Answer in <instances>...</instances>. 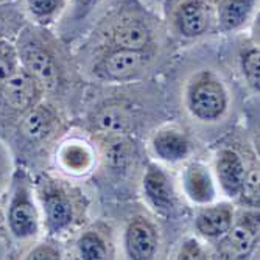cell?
Wrapping results in <instances>:
<instances>
[{"mask_svg":"<svg viewBox=\"0 0 260 260\" xmlns=\"http://www.w3.org/2000/svg\"><path fill=\"white\" fill-rule=\"evenodd\" d=\"M182 190L193 204L206 206L217 198V182L207 165L203 162H190L181 175Z\"/></svg>","mask_w":260,"mask_h":260,"instance_id":"obj_15","label":"cell"},{"mask_svg":"<svg viewBox=\"0 0 260 260\" xmlns=\"http://www.w3.org/2000/svg\"><path fill=\"white\" fill-rule=\"evenodd\" d=\"M240 70L243 74V78L246 80V84L254 90L258 92L260 86V53L258 45L254 42L243 44L240 55H239Z\"/></svg>","mask_w":260,"mask_h":260,"instance_id":"obj_21","label":"cell"},{"mask_svg":"<svg viewBox=\"0 0 260 260\" xmlns=\"http://www.w3.org/2000/svg\"><path fill=\"white\" fill-rule=\"evenodd\" d=\"M258 242V209L235 217L229 231L217 240V252L221 258H245Z\"/></svg>","mask_w":260,"mask_h":260,"instance_id":"obj_8","label":"cell"},{"mask_svg":"<svg viewBox=\"0 0 260 260\" xmlns=\"http://www.w3.org/2000/svg\"><path fill=\"white\" fill-rule=\"evenodd\" d=\"M10 5L11 4L0 5V38L11 41L27 22L23 20L22 14L11 10Z\"/></svg>","mask_w":260,"mask_h":260,"instance_id":"obj_24","label":"cell"},{"mask_svg":"<svg viewBox=\"0 0 260 260\" xmlns=\"http://www.w3.org/2000/svg\"><path fill=\"white\" fill-rule=\"evenodd\" d=\"M33 187L45 232L50 237L67 234L78 220L75 195H72L67 185L49 175H39L33 181Z\"/></svg>","mask_w":260,"mask_h":260,"instance_id":"obj_5","label":"cell"},{"mask_svg":"<svg viewBox=\"0 0 260 260\" xmlns=\"http://www.w3.org/2000/svg\"><path fill=\"white\" fill-rule=\"evenodd\" d=\"M242 204H246L249 209H258V167L251 165L246 167V176L243 182V190L239 198Z\"/></svg>","mask_w":260,"mask_h":260,"instance_id":"obj_25","label":"cell"},{"mask_svg":"<svg viewBox=\"0 0 260 260\" xmlns=\"http://www.w3.org/2000/svg\"><path fill=\"white\" fill-rule=\"evenodd\" d=\"M93 122L105 133L123 134L131 128V115L125 106L109 103L95 112V120Z\"/></svg>","mask_w":260,"mask_h":260,"instance_id":"obj_20","label":"cell"},{"mask_svg":"<svg viewBox=\"0 0 260 260\" xmlns=\"http://www.w3.org/2000/svg\"><path fill=\"white\" fill-rule=\"evenodd\" d=\"M160 45L144 50L100 49L93 50L90 72L105 83H129L144 77L159 55Z\"/></svg>","mask_w":260,"mask_h":260,"instance_id":"obj_7","label":"cell"},{"mask_svg":"<svg viewBox=\"0 0 260 260\" xmlns=\"http://www.w3.org/2000/svg\"><path fill=\"white\" fill-rule=\"evenodd\" d=\"M10 49H13V42H11L10 39L0 38V55H4V53L8 52Z\"/></svg>","mask_w":260,"mask_h":260,"instance_id":"obj_30","label":"cell"},{"mask_svg":"<svg viewBox=\"0 0 260 260\" xmlns=\"http://www.w3.org/2000/svg\"><path fill=\"white\" fill-rule=\"evenodd\" d=\"M77 252L83 260H103L109 255L105 239L95 231H87L80 235L77 240Z\"/></svg>","mask_w":260,"mask_h":260,"instance_id":"obj_22","label":"cell"},{"mask_svg":"<svg viewBox=\"0 0 260 260\" xmlns=\"http://www.w3.org/2000/svg\"><path fill=\"white\" fill-rule=\"evenodd\" d=\"M159 248V235L151 221L144 217L133 218L125 231V252L133 260H151Z\"/></svg>","mask_w":260,"mask_h":260,"instance_id":"obj_13","label":"cell"},{"mask_svg":"<svg viewBox=\"0 0 260 260\" xmlns=\"http://www.w3.org/2000/svg\"><path fill=\"white\" fill-rule=\"evenodd\" d=\"M17 67H19V59L13 44V49H10L4 55H0V86L16 72Z\"/></svg>","mask_w":260,"mask_h":260,"instance_id":"obj_28","label":"cell"},{"mask_svg":"<svg viewBox=\"0 0 260 260\" xmlns=\"http://www.w3.org/2000/svg\"><path fill=\"white\" fill-rule=\"evenodd\" d=\"M235 220V210L231 203H210L203 206L195 218V229L206 240L217 242L229 231Z\"/></svg>","mask_w":260,"mask_h":260,"instance_id":"obj_16","label":"cell"},{"mask_svg":"<svg viewBox=\"0 0 260 260\" xmlns=\"http://www.w3.org/2000/svg\"><path fill=\"white\" fill-rule=\"evenodd\" d=\"M165 35L164 22L142 0H115L93 25L87 47L144 50L160 45Z\"/></svg>","mask_w":260,"mask_h":260,"instance_id":"obj_1","label":"cell"},{"mask_svg":"<svg viewBox=\"0 0 260 260\" xmlns=\"http://www.w3.org/2000/svg\"><path fill=\"white\" fill-rule=\"evenodd\" d=\"M7 190L5 221L8 232L17 242L35 240L41 232L42 220L30 175L23 169L14 170Z\"/></svg>","mask_w":260,"mask_h":260,"instance_id":"obj_3","label":"cell"},{"mask_svg":"<svg viewBox=\"0 0 260 260\" xmlns=\"http://www.w3.org/2000/svg\"><path fill=\"white\" fill-rule=\"evenodd\" d=\"M13 172L14 169H13L10 150L5 147L4 142H0V197H2L4 192L8 188Z\"/></svg>","mask_w":260,"mask_h":260,"instance_id":"obj_27","label":"cell"},{"mask_svg":"<svg viewBox=\"0 0 260 260\" xmlns=\"http://www.w3.org/2000/svg\"><path fill=\"white\" fill-rule=\"evenodd\" d=\"M164 27L182 41H198L217 33L214 0H164Z\"/></svg>","mask_w":260,"mask_h":260,"instance_id":"obj_6","label":"cell"},{"mask_svg":"<svg viewBox=\"0 0 260 260\" xmlns=\"http://www.w3.org/2000/svg\"><path fill=\"white\" fill-rule=\"evenodd\" d=\"M246 165L243 157L231 148H221L215 156V182L229 200H239L243 190Z\"/></svg>","mask_w":260,"mask_h":260,"instance_id":"obj_12","label":"cell"},{"mask_svg":"<svg viewBox=\"0 0 260 260\" xmlns=\"http://www.w3.org/2000/svg\"><path fill=\"white\" fill-rule=\"evenodd\" d=\"M59 123L58 109L44 99L20 115L19 134L30 144H41L50 139Z\"/></svg>","mask_w":260,"mask_h":260,"instance_id":"obj_10","label":"cell"},{"mask_svg":"<svg viewBox=\"0 0 260 260\" xmlns=\"http://www.w3.org/2000/svg\"><path fill=\"white\" fill-rule=\"evenodd\" d=\"M151 150L159 160L167 164H178L190 156L192 144L181 129L167 126L159 129L153 136Z\"/></svg>","mask_w":260,"mask_h":260,"instance_id":"obj_17","label":"cell"},{"mask_svg":"<svg viewBox=\"0 0 260 260\" xmlns=\"http://www.w3.org/2000/svg\"><path fill=\"white\" fill-rule=\"evenodd\" d=\"M14 0H0V5H5V4H13Z\"/></svg>","mask_w":260,"mask_h":260,"instance_id":"obj_31","label":"cell"},{"mask_svg":"<svg viewBox=\"0 0 260 260\" xmlns=\"http://www.w3.org/2000/svg\"><path fill=\"white\" fill-rule=\"evenodd\" d=\"M258 0H214L217 33L232 35L245 30L255 16Z\"/></svg>","mask_w":260,"mask_h":260,"instance_id":"obj_14","label":"cell"},{"mask_svg":"<svg viewBox=\"0 0 260 260\" xmlns=\"http://www.w3.org/2000/svg\"><path fill=\"white\" fill-rule=\"evenodd\" d=\"M231 105L229 90L217 72L203 69L187 81L184 106L188 115L200 123H217L228 114Z\"/></svg>","mask_w":260,"mask_h":260,"instance_id":"obj_4","label":"cell"},{"mask_svg":"<svg viewBox=\"0 0 260 260\" xmlns=\"http://www.w3.org/2000/svg\"><path fill=\"white\" fill-rule=\"evenodd\" d=\"M142 190L148 206L159 215L169 217L176 204L175 192L169 175L164 172L157 164H150L144 179H142Z\"/></svg>","mask_w":260,"mask_h":260,"instance_id":"obj_11","label":"cell"},{"mask_svg":"<svg viewBox=\"0 0 260 260\" xmlns=\"http://www.w3.org/2000/svg\"><path fill=\"white\" fill-rule=\"evenodd\" d=\"M56 162L66 173L81 176L92 169L93 151L86 142L78 139H69L62 142L58 148Z\"/></svg>","mask_w":260,"mask_h":260,"instance_id":"obj_18","label":"cell"},{"mask_svg":"<svg viewBox=\"0 0 260 260\" xmlns=\"http://www.w3.org/2000/svg\"><path fill=\"white\" fill-rule=\"evenodd\" d=\"M19 64L41 84L44 92H53L62 80L61 52L49 28L25 23L14 38Z\"/></svg>","mask_w":260,"mask_h":260,"instance_id":"obj_2","label":"cell"},{"mask_svg":"<svg viewBox=\"0 0 260 260\" xmlns=\"http://www.w3.org/2000/svg\"><path fill=\"white\" fill-rule=\"evenodd\" d=\"M70 0H25V13L31 23L49 28L66 13Z\"/></svg>","mask_w":260,"mask_h":260,"instance_id":"obj_19","label":"cell"},{"mask_svg":"<svg viewBox=\"0 0 260 260\" xmlns=\"http://www.w3.org/2000/svg\"><path fill=\"white\" fill-rule=\"evenodd\" d=\"M44 95L45 92L41 84L20 64L16 72L0 86V103L19 115L39 103Z\"/></svg>","mask_w":260,"mask_h":260,"instance_id":"obj_9","label":"cell"},{"mask_svg":"<svg viewBox=\"0 0 260 260\" xmlns=\"http://www.w3.org/2000/svg\"><path fill=\"white\" fill-rule=\"evenodd\" d=\"M176 258L181 260H192V258H206V252L201 246V243L190 237L182 242V245L179 246L178 252H176Z\"/></svg>","mask_w":260,"mask_h":260,"instance_id":"obj_29","label":"cell"},{"mask_svg":"<svg viewBox=\"0 0 260 260\" xmlns=\"http://www.w3.org/2000/svg\"><path fill=\"white\" fill-rule=\"evenodd\" d=\"M103 2H106V0H70V4L62 16L64 27H67L69 30L81 27L100 8Z\"/></svg>","mask_w":260,"mask_h":260,"instance_id":"obj_23","label":"cell"},{"mask_svg":"<svg viewBox=\"0 0 260 260\" xmlns=\"http://www.w3.org/2000/svg\"><path fill=\"white\" fill-rule=\"evenodd\" d=\"M23 258H30V260H58L62 258V252L59 246H56L52 242H42L33 246Z\"/></svg>","mask_w":260,"mask_h":260,"instance_id":"obj_26","label":"cell"}]
</instances>
